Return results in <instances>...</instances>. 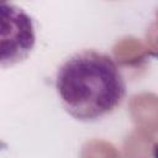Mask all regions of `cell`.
Wrapping results in <instances>:
<instances>
[{
	"label": "cell",
	"mask_w": 158,
	"mask_h": 158,
	"mask_svg": "<svg viewBox=\"0 0 158 158\" xmlns=\"http://www.w3.org/2000/svg\"><path fill=\"white\" fill-rule=\"evenodd\" d=\"M1 12V65L7 67L23 60L31 53L35 42L32 17L22 9L4 2Z\"/></svg>",
	"instance_id": "cell-2"
},
{
	"label": "cell",
	"mask_w": 158,
	"mask_h": 158,
	"mask_svg": "<svg viewBox=\"0 0 158 158\" xmlns=\"http://www.w3.org/2000/svg\"><path fill=\"white\" fill-rule=\"evenodd\" d=\"M152 157L153 158H158V138L153 143V147H152Z\"/></svg>",
	"instance_id": "cell-3"
},
{
	"label": "cell",
	"mask_w": 158,
	"mask_h": 158,
	"mask_svg": "<svg viewBox=\"0 0 158 158\" xmlns=\"http://www.w3.org/2000/svg\"><path fill=\"white\" fill-rule=\"evenodd\" d=\"M56 89L64 110L84 122L114 112L126 96V84L114 58L94 49L77 52L59 67Z\"/></svg>",
	"instance_id": "cell-1"
}]
</instances>
